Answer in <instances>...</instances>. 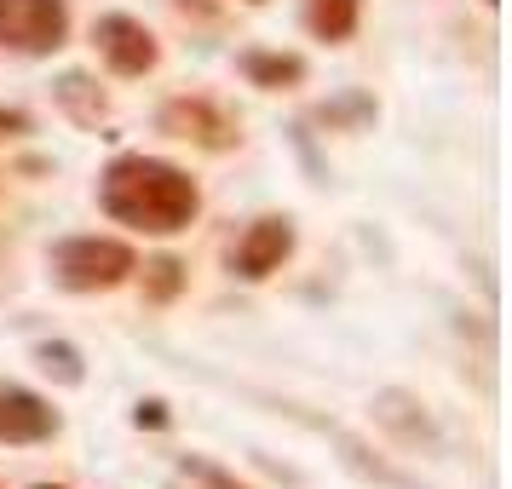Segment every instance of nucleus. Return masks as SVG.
<instances>
[{"instance_id": "1", "label": "nucleus", "mask_w": 512, "mask_h": 489, "mask_svg": "<svg viewBox=\"0 0 512 489\" xmlns=\"http://www.w3.org/2000/svg\"><path fill=\"white\" fill-rule=\"evenodd\" d=\"M98 202L110 219L133 225V231L150 236H173L185 231L202 196H196V179L179 173L173 162H156V156H116L98 179Z\"/></svg>"}, {"instance_id": "2", "label": "nucleus", "mask_w": 512, "mask_h": 489, "mask_svg": "<svg viewBox=\"0 0 512 489\" xmlns=\"http://www.w3.org/2000/svg\"><path fill=\"white\" fill-rule=\"evenodd\" d=\"M133 271V248L116 236H75L52 248V282H64L75 294H98V288H116Z\"/></svg>"}, {"instance_id": "3", "label": "nucleus", "mask_w": 512, "mask_h": 489, "mask_svg": "<svg viewBox=\"0 0 512 489\" xmlns=\"http://www.w3.org/2000/svg\"><path fill=\"white\" fill-rule=\"evenodd\" d=\"M70 35V12L64 0H0V47L12 52H58Z\"/></svg>"}, {"instance_id": "4", "label": "nucleus", "mask_w": 512, "mask_h": 489, "mask_svg": "<svg viewBox=\"0 0 512 489\" xmlns=\"http://www.w3.org/2000/svg\"><path fill=\"white\" fill-rule=\"evenodd\" d=\"M93 41L104 52V64L116 75H144L156 70V35L139 24V18H127V12H110V18H98L93 24Z\"/></svg>"}, {"instance_id": "5", "label": "nucleus", "mask_w": 512, "mask_h": 489, "mask_svg": "<svg viewBox=\"0 0 512 489\" xmlns=\"http://www.w3.org/2000/svg\"><path fill=\"white\" fill-rule=\"evenodd\" d=\"M288 254H294V225L271 213V219H259L254 231L236 242V271L248 282H259V277H271V271H282Z\"/></svg>"}, {"instance_id": "6", "label": "nucleus", "mask_w": 512, "mask_h": 489, "mask_svg": "<svg viewBox=\"0 0 512 489\" xmlns=\"http://www.w3.org/2000/svg\"><path fill=\"white\" fill-rule=\"evenodd\" d=\"M58 432L52 403H41L24 386H0V443H41Z\"/></svg>"}, {"instance_id": "7", "label": "nucleus", "mask_w": 512, "mask_h": 489, "mask_svg": "<svg viewBox=\"0 0 512 489\" xmlns=\"http://www.w3.org/2000/svg\"><path fill=\"white\" fill-rule=\"evenodd\" d=\"M357 12H363V0H305V24L317 41H346L357 29Z\"/></svg>"}, {"instance_id": "8", "label": "nucleus", "mask_w": 512, "mask_h": 489, "mask_svg": "<svg viewBox=\"0 0 512 489\" xmlns=\"http://www.w3.org/2000/svg\"><path fill=\"white\" fill-rule=\"evenodd\" d=\"M167 127H185L179 139H202V144H213V150L236 139V127L231 121H219L208 104H173V110H167Z\"/></svg>"}, {"instance_id": "9", "label": "nucleus", "mask_w": 512, "mask_h": 489, "mask_svg": "<svg viewBox=\"0 0 512 489\" xmlns=\"http://www.w3.org/2000/svg\"><path fill=\"white\" fill-rule=\"evenodd\" d=\"M242 75L259 81V87H288V81L305 75V64L300 58H265V52H248V58H242Z\"/></svg>"}, {"instance_id": "10", "label": "nucleus", "mask_w": 512, "mask_h": 489, "mask_svg": "<svg viewBox=\"0 0 512 489\" xmlns=\"http://www.w3.org/2000/svg\"><path fill=\"white\" fill-rule=\"evenodd\" d=\"M41 489H52V484H41Z\"/></svg>"}, {"instance_id": "11", "label": "nucleus", "mask_w": 512, "mask_h": 489, "mask_svg": "<svg viewBox=\"0 0 512 489\" xmlns=\"http://www.w3.org/2000/svg\"><path fill=\"white\" fill-rule=\"evenodd\" d=\"M254 6H259V0H254Z\"/></svg>"}]
</instances>
